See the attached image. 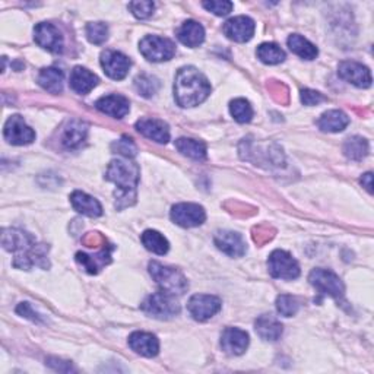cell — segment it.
<instances>
[{
    "instance_id": "cell-35",
    "label": "cell",
    "mask_w": 374,
    "mask_h": 374,
    "mask_svg": "<svg viewBox=\"0 0 374 374\" xmlns=\"http://www.w3.org/2000/svg\"><path fill=\"white\" fill-rule=\"evenodd\" d=\"M135 87H136V91L143 95V96H151L154 95L156 91H158L160 88V81L156 79L155 76H151V75H147V74H142L139 75L136 79H135Z\"/></svg>"
},
{
    "instance_id": "cell-42",
    "label": "cell",
    "mask_w": 374,
    "mask_h": 374,
    "mask_svg": "<svg viewBox=\"0 0 374 374\" xmlns=\"http://www.w3.org/2000/svg\"><path fill=\"white\" fill-rule=\"evenodd\" d=\"M17 313H18V315L23 316V318H27V319L32 320V322H37V323H41V322H43L41 316L39 315L37 311H35V310L31 307L30 303H21V304L17 307Z\"/></svg>"
},
{
    "instance_id": "cell-41",
    "label": "cell",
    "mask_w": 374,
    "mask_h": 374,
    "mask_svg": "<svg viewBox=\"0 0 374 374\" xmlns=\"http://www.w3.org/2000/svg\"><path fill=\"white\" fill-rule=\"evenodd\" d=\"M324 96L318 92V91H313V90H303L301 91V103H303L304 105H318L320 103H323Z\"/></svg>"
},
{
    "instance_id": "cell-32",
    "label": "cell",
    "mask_w": 374,
    "mask_h": 374,
    "mask_svg": "<svg viewBox=\"0 0 374 374\" xmlns=\"http://www.w3.org/2000/svg\"><path fill=\"white\" fill-rule=\"evenodd\" d=\"M258 57L267 65H278L285 60V52L275 43H263L258 47Z\"/></svg>"
},
{
    "instance_id": "cell-30",
    "label": "cell",
    "mask_w": 374,
    "mask_h": 374,
    "mask_svg": "<svg viewBox=\"0 0 374 374\" xmlns=\"http://www.w3.org/2000/svg\"><path fill=\"white\" fill-rule=\"evenodd\" d=\"M287 43H288L289 50H291L294 54L300 56L301 59L313 60V59H316L319 54L318 47L315 44H311L304 37H301V35H298V34L289 35Z\"/></svg>"
},
{
    "instance_id": "cell-20",
    "label": "cell",
    "mask_w": 374,
    "mask_h": 374,
    "mask_svg": "<svg viewBox=\"0 0 374 374\" xmlns=\"http://www.w3.org/2000/svg\"><path fill=\"white\" fill-rule=\"evenodd\" d=\"M129 346L143 357H155L160 351V342L156 336L148 332H134L129 336Z\"/></svg>"
},
{
    "instance_id": "cell-1",
    "label": "cell",
    "mask_w": 374,
    "mask_h": 374,
    "mask_svg": "<svg viewBox=\"0 0 374 374\" xmlns=\"http://www.w3.org/2000/svg\"><path fill=\"white\" fill-rule=\"evenodd\" d=\"M2 245L5 250L15 253L14 267L19 269H31L32 267L48 268L47 253L48 247L43 243H37L31 234L22 230H3Z\"/></svg>"
},
{
    "instance_id": "cell-21",
    "label": "cell",
    "mask_w": 374,
    "mask_h": 374,
    "mask_svg": "<svg viewBox=\"0 0 374 374\" xmlns=\"http://www.w3.org/2000/svg\"><path fill=\"white\" fill-rule=\"evenodd\" d=\"M96 85H98V78L94 75L88 69L76 66L70 74V88L76 94L87 95L90 94Z\"/></svg>"
},
{
    "instance_id": "cell-2",
    "label": "cell",
    "mask_w": 374,
    "mask_h": 374,
    "mask_svg": "<svg viewBox=\"0 0 374 374\" xmlns=\"http://www.w3.org/2000/svg\"><path fill=\"white\" fill-rule=\"evenodd\" d=\"M211 94V83L202 72L193 66H185L177 72L174 82V98L180 107L202 104Z\"/></svg>"
},
{
    "instance_id": "cell-12",
    "label": "cell",
    "mask_w": 374,
    "mask_h": 374,
    "mask_svg": "<svg viewBox=\"0 0 374 374\" xmlns=\"http://www.w3.org/2000/svg\"><path fill=\"white\" fill-rule=\"evenodd\" d=\"M3 136L12 145H28L34 142L35 132L25 123V120L15 114L6 120Z\"/></svg>"
},
{
    "instance_id": "cell-18",
    "label": "cell",
    "mask_w": 374,
    "mask_h": 374,
    "mask_svg": "<svg viewBox=\"0 0 374 374\" xmlns=\"http://www.w3.org/2000/svg\"><path fill=\"white\" fill-rule=\"evenodd\" d=\"M214 241L216 247L231 258H241L246 253V243L238 233L218 231L215 234Z\"/></svg>"
},
{
    "instance_id": "cell-36",
    "label": "cell",
    "mask_w": 374,
    "mask_h": 374,
    "mask_svg": "<svg viewBox=\"0 0 374 374\" xmlns=\"http://www.w3.org/2000/svg\"><path fill=\"white\" fill-rule=\"evenodd\" d=\"M298 309H300V303L295 297L282 294L276 298V310H278L280 315L284 318H291L297 315Z\"/></svg>"
},
{
    "instance_id": "cell-7",
    "label": "cell",
    "mask_w": 374,
    "mask_h": 374,
    "mask_svg": "<svg viewBox=\"0 0 374 374\" xmlns=\"http://www.w3.org/2000/svg\"><path fill=\"white\" fill-rule=\"evenodd\" d=\"M310 284L315 287L320 294L329 295L335 300H341L345 294V287L340 276L328 269H313L309 276Z\"/></svg>"
},
{
    "instance_id": "cell-19",
    "label": "cell",
    "mask_w": 374,
    "mask_h": 374,
    "mask_svg": "<svg viewBox=\"0 0 374 374\" xmlns=\"http://www.w3.org/2000/svg\"><path fill=\"white\" fill-rule=\"evenodd\" d=\"M95 107L107 116L114 117V118H123L130 110V103L123 95L112 94L100 98L95 103Z\"/></svg>"
},
{
    "instance_id": "cell-16",
    "label": "cell",
    "mask_w": 374,
    "mask_h": 374,
    "mask_svg": "<svg viewBox=\"0 0 374 374\" xmlns=\"http://www.w3.org/2000/svg\"><path fill=\"white\" fill-rule=\"evenodd\" d=\"M136 130L145 138H148L156 143H167L170 141V129H168V125L158 118L138 120Z\"/></svg>"
},
{
    "instance_id": "cell-26",
    "label": "cell",
    "mask_w": 374,
    "mask_h": 374,
    "mask_svg": "<svg viewBox=\"0 0 374 374\" xmlns=\"http://www.w3.org/2000/svg\"><path fill=\"white\" fill-rule=\"evenodd\" d=\"M88 134V126L79 120H72L69 126L65 129L62 136V145L66 149H75L85 141Z\"/></svg>"
},
{
    "instance_id": "cell-5",
    "label": "cell",
    "mask_w": 374,
    "mask_h": 374,
    "mask_svg": "<svg viewBox=\"0 0 374 374\" xmlns=\"http://www.w3.org/2000/svg\"><path fill=\"white\" fill-rule=\"evenodd\" d=\"M141 307L148 316L161 320L172 319L180 313V304L176 295L168 294L165 291L148 295Z\"/></svg>"
},
{
    "instance_id": "cell-6",
    "label": "cell",
    "mask_w": 374,
    "mask_h": 374,
    "mask_svg": "<svg viewBox=\"0 0 374 374\" xmlns=\"http://www.w3.org/2000/svg\"><path fill=\"white\" fill-rule=\"evenodd\" d=\"M139 50L142 56L149 62L158 63L167 62L176 54V45L172 40L158 37V35H147L139 43Z\"/></svg>"
},
{
    "instance_id": "cell-31",
    "label": "cell",
    "mask_w": 374,
    "mask_h": 374,
    "mask_svg": "<svg viewBox=\"0 0 374 374\" xmlns=\"http://www.w3.org/2000/svg\"><path fill=\"white\" fill-rule=\"evenodd\" d=\"M142 245L145 246V249L155 253V255H160V256H164L165 253L168 251V249H170V245H168L167 238L155 230H147L142 237Z\"/></svg>"
},
{
    "instance_id": "cell-11",
    "label": "cell",
    "mask_w": 374,
    "mask_h": 374,
    "mask_svg": "<svg viewBox=\"0 0 374 374\" xmlns=\"http://www.w3.org/2000/svg\"><path fill=\"white\" fill-rule=\"evenodd\" d=\"M34 40L40 47L52 53L63 52V37L59 28L50 22L37 23L34 28Z\"/></svg>"
},
{
    "instance_id": "cell-3",
    "label": "cell",
    "mask_w": 374,
    "mask_h": 374,
    "mask_svg": "<svg viewBox=\"0 0 374 374\" xmlns=\"http://www.w3.org/2000/svg\"><path fill=\"white\" fill-rule=\"evenodd\" d=\"M105 178L118 187V191L116 193L118 202L126 200V207L135 202L139 183V167L135 163H130L129 158L113 160L108 164Z\"/></svg>"
},
{
    "instance_id": "cell-9",
    "label": "cell",
    "mask_w": 374,
    "mask_h": 374,
    "mask_svg": "<svg viewBox=\"0 0 374 374\" xmlns=\"http://www.w3.org/2000/svg\"><path fill=\"white\" fill-rule=\"evenodd\" d=\"M187 310L195 320L207 322L221 310V300L215 295L196 294L189 300Z\"/></svg>"
},
{
    "instance_id": "cell-13",
    "label": "cell",
    "mask_w": 374,
    "mask_h": 374,
    "mask_svg": "<svg viewBox=\"0 0 374 374\" xmlns=\"http://www.w3.org/2000/svg\"><path fill=\"white\" fill-rule=\"evenodd\" d=\"M101 66L108 78L114 81H122L127 76L132 62L123 53L116 50H105L101 54Z\"/></svg>"
},
{
    "instance_id": "cell-33",
    "label": "cell",
    "mask_w": 374,
    "mask_h": 374,
    "mask_svg": "<svg viewBox=\"0 0 374 374\" xmlns=\"http://www.w3.org/2000/svg\"><path fill=\"white\" fill-rule=\"evenodd\" d=\"M344 152L349 160L361 161L368 154V142L361 136H353L344 143Z\"/></svg>"
},
{
    "instance_id": "cell-28",
    "label": "cell",
    "mask_w": 374,
    "mask_h": 374,
    "mask_svg": "<svg viewBox=\"0 0 374 374\" xmlns=\"http://www.w3.org/2000/svg\"><path fill=\"white\" fill-rule=\"evenodd\" d=\"M112 250V249H110ZM110 250H101L98 255L95 256H88L85 253H78L76 255V262L81 264V267L85 269L88 273H98L100 269H103L105 264L112 262L110 258Z\"/></svg>"
},
{
    "instance_id": "cell-14",
    "label": "cell",
    "mask_w": 374,
    "mask_h": 374,
    "mask_svg": "<svg viewBox=\"0 0 374 374\" xmlns=\"http://www.w3.org/2000/svg\"><path fill=\"white\" fill-rule=\"evenodd\" d=\"M337 75H340L341 79L353 83L354 87L358 88H368L371 85V72L367 66L361 65L358 62H349V60H345L337 67Z\"/></svg>"
},
{
    "instance_id": "cell-8",
    "label": "cell",
    "mask_w": 374,
    "mask_h": 374,
    "mask_svg": "<svg viewBox=\"0 0 374 374\" xmlns=\"http://www.w3.org/2000/svg\"><path fill=\"white\" fill-rule=\"evenodd\" d=\"M269 273L276 280H295L300 276L298 262L285 250H275L268 260Z\"/></svg>"
},
{
    "instance_id": "cell-4",
    "label": "cell",
    "mask_w": 374,
    "mask_h": 374,
    "mask_svg": "<svg viewBox=\"0 0 374 374\" xmlns=\"http://www.w3.org/2000/svg\"><path fill=\"white\" fill-rule=\"evenodd\" d=\"M149 273L154 281L161 288V291L173 295H183L187 291V280L185 278V275L176 268L164 267V264L158 262H151Z\"/></svg>"
},
{
    "instance_id": "cell-37",
    "label": "cell",
    "mask_w": 374,
    "mask_h": 374,
    "mask_svg": "<svg viewBox=\"0 0 374 374\" xmlns=\"http://www.w3.org/2000/svg\"><path fill=\"white\" fill-rule=\"evenodd\" d=\"M87 37L92 44L100 45L108 39V28L103 22H90L87 25Z\"/></svg>"
},
{
    "instance_id": "cell-10",
    "label": "cell",
    "mask_w": 374,
    "mask_h": 374,
    "mask_svg": "<svg viewBox=\"0 0 374 374\" xmlns=\"http://www.w3.org/2000/svg\"><path fill=\"white\" fill-rule=\"evenodd\" d=\"M172 220L180 227L191 228L202 225L207 220V214L196 203H178L172 209Z\"/></svg>"
},
{
    "instance_id": "cell-15",
    "label": "cell",
    "mask_w": 374,
    "mask_h": 374,
    "mask_svg": "<svg viewBox=\"0 0 374 374\" xmlns=\"http://www.w3.org/2000/svg\"><path fill=\"white\" fill-rule=\"evenodd\" d=\"M255 21L249 17H236L224 23V34L228 39L237 43H246L251 40L255 34Z\"/></svg>"
},
{
    "instance_id": "cell-29",
    "label": "cell",
    "mask_w": 374,
    "mask_h": 374,
    "mask_svg": "<svg viewBox=\"0 0 374 374\" xmlns=\"http://www.w3.org/2000/svg\"><path fill=\"white\" fill-rule=\"evenodd\" d=\"M176 148L180 154H183L191 160L203 161L207 158V145L196 139H189V138H180L176 141Z\"/></svg>"
},
{
    "instance_id": "cell-34",
    "label": "cell",
    "mask_w": 374,
    "mask_h": 374,
    "mask_svg": "<svg viewBox=\"0 0 374 374\" xmlns=\"http://www.w3.org/2000/svg\"><path fill=\"white\" fill-rule=\"evenodd\" d=\"M230 113L238 123H249L253 117V108L245 98H237L230 104Z\"/></svg>"
},
{
    "instance_id": "cell-22",
    "label": "cell",
    "mask_w": 374,
    "mask_h": 374,
    "mask_svg": "<svg viewBox=\"0 0 374 374\" xmlns=\"http://www.w3.org/2000/svg\"><path fill=\"white\" fill-rule=\"evenodd\" d=\"M70 203L75 211H78L82 215L91 216V218H96V216L103 215V208H101L100 202L83 191L76 190V191L72 193Z\"/></svg>"
},
{
    "instance_id": "cell-40",
    "label": "cell",
    "mask_w": 374,
    "mask_h": 374,
    "mask_svg": "<svg viewBox=\"0 0 374 374\" xmlns=\"http://www.w3.org/2000/svg\"><path fill=\"white\" fill-rule=\"evenodd\" d=\"M202 6L218 17H225L233 10V3L225 2V0H222V2H218V0H211V2H203Z\"/></svg>"
},
{
    "instance_id": "cell-23",
    "label": "cell",
    "mask_w": 374,
    "mask_h": 374,
    "mask_svg": "<svg viewBox=\"0 0 374 374\" xmlns=\"http://www.w3.org/2000/svg\"><path fill=\"white\" fill-rule=\"evenodd\" d=\"M255 329L263 341H271V342L278 341L284 332L281 322L272 315H263L258 318L255 323Z\"/></svg>"
},
{
    "instance_id": "cell-43",
    "label": "cell",
    "mask_w": 374,
    "mask_h": 374,
    "mask_svg": "<svg viewBox=\"0 0 374 374\" xmlns=\"http://www.w3.org/2000/svg\"><path fill=\"white\" fill-rule=\"evenodd\" d=\"M361 185H363L368 193L373 191V174L367 173L363 177H361Z\"/></svg>"
},
{
    "instance_id": "cell-27",
    "label": "cell",
    "mask_w": 374,
    "mask_h": 374,
    "mask_svg": "<svg viewBox=\"0 0 374 374\" xmlns=\"http://www.w3.org/2000/svg\"><path fill=\"white\" fill-rule=\"evenodd\" d=\"M39 83L50 94H60L63 91V72L57 67H45L40 72Z\"/></svg>"
},
{
    "instance_id": "cell-38",
    "label": "cell",
    "mask_w": 374,
    "mask_h": 374,
    "mask_svg": "<svg viewBox=\"0 0 374 374\" xmlns=\"http://www.w3.org/2000/svg\"><path fill=\"white\" fill-rule=\"evenodd\" d=\"M113 151L120 154V155H123L125 158H134V156L136 155L138 152V148H136V145L134 143V141H132L130 138L127 136H123L120 141L114 142L113 143Z\"/></svg>"
},
{
    "instance_id": "cell-24",
    "label": "cell",
    "mask_w": 374,
    "mask_h": 374,
    "mask_svg": "<svg viewBox=\"0 0 374 374\" xmlns=\"http://www.w3.org/2000/svg\"><path fill=\"white\" fill-rule=\"evenodd\" d=\"M177 39L182 44L195 48L203 43L205 30L196 21H186L177 30Z\"/></svg>"
},
{
    "instance_id": "cell-17",
    "label": "cell",
    "mask_w": 374,
    "mask_h": 374,
    "mask_svg": "<svg viewBox=\"0 0 374 374\" xmlns=\"http://www.w3.org/2000/svg\"><path fill=\"white\" fill-rule=\"evenodd\" d=\"M249 335L247 332L238 328H227L221 335V346L227 354L230 355H241L249 346Z\"/></svg>"
},
{
    "instance_id": "cell-25",
    "label": "cell",
    "mask_w": 374,
    "mask_h": 374,
    "mask_svg": "<svg viewBox=\"0 0 374 374\" xmlns=\"http://www.w3.org/2000/svg\"><path fill=\"white\" fill-rule=\"evenodd\" d=\"M349 125V117L341 110H329L323 113L318 120V126L320 130L328 134H337L342 132Z\"/></svg>"
},
{
    "instance_id": "cell-39",
    "label": "cell",
    "mask_w": 374,
    "mask_h": 374,
    "mask_svg": "<svg viewBox=\"0 0 374 374\" xmlns=\"http://www.w3.org/2000/svg\"><path fill=\"white\" fill-rule=\"evenodd\" d=\"M129 9L138 19H147L152 15L155 5L152 2H148V0H141V2H130Z\"/></svg>"
}]
</instances>
